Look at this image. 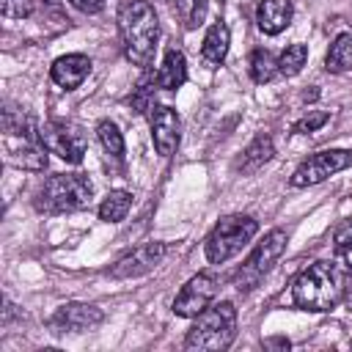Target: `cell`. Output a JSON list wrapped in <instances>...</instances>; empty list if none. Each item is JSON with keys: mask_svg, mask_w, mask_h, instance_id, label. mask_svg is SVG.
I'll list each match as a JSON object with an SVG mask.
<instances>
[{"mask_svg": "<svg viewBox=\"0 0 352 352\" xmlns=\"http://www.w3.org/2000/svg\"><path fill=\"white\" fill-rule=\"evenodd\" d=\"M258 231V223L250 217V214H228L223 217L212 234L206 236V258L212 264H223L228 261L231 256H236Z\"/></svg>", "mask_w": 352, "mask_h": 352, "instance_id": "5", "label": "cell"}, {"mask_svg": "<svg viewBox=\"0 0 352 352\" xmlns=\"http://www.w3.org/2000/svg\"><path fill=\"white\" fill-rule=\"evenodd\" d=\"M234 336H236V308L231 302H214L195 316L192 327L184 336V346L201 352H220L231 346Z\"/></svg>", "mask_w": 352, "mask_h": 352, "instance_id": "3", "label": "cell"}, {"mask_svg": "<svg viewBox=\"0 0 352 352\" xmlns=\"http://www.w3.org/2000/svg\"><path fill=\"white\" fill-rule=\"evenodd\" d=\"M151 140L160 157H170L179 146V116L173 107L162 104L151 113Z\"/></svg>", "mask_w": 352, "mask_h": 352, "instance_id": "13", "label": "cell"}, {"mask_svg": "<svg viewBox=\"0 0 352 352\" xmlns=\"http://www.w3.org/2000/svg\"><path fill=\"white\" fill-rule=\"evenodd\" d=\"M305 60H308V47H305V44H289V47L280 52V58H278V72H280L283 77H294V74L302 72Z\"/></svg>", "mask_w": 352, "mask_h": 352, "instance_id": "21", "label": "cell"}, {"mask_svg": "<svg viewBox=\"0 0 352 352\" xmlns=\"http://www.w3.org/2000/svg\"><path fill=\"white\" fill-rule=\"evenodd\" d=\"M341 253H344V264L352 270V245H346V248H341Z\"/></svg>", "mask_w": 352, "mask_h": 352, "instance_id": "29", "label": "cell"}, {"mask_svg": "<svg viewBox=\"0 0 352 352\" xmlns=\"http://www.w3.org/2000/svg\"><path fill=\"white\" fill-rule=\"evenodd\" d=\"M16 140L19 143H14L11 135H6V160H8V165L22 168V170L41 173L47 168V146L41 143L38 129L36 132H28V135H22Z\"/></svg>", "mask_w": 352, "mask_h": 352, "instance_id": "11", "label": "cell"}, {"mask_svg": "<svg viewBox=\"0 0 352 352\" xmlns=\"http://www.w3.org/2000/svg\"><path fill=\"white\" fill-rule=\"evenodd\" d=\"M91 72V58L88 55H80V52H69V55H60L52 66H50V77L55 85L72 91L77 88Z\"/></svg>", "mask_w": 352, "mask_h": 352, "instance_id": "14", "label": "cell"}, {"mask_svg": "<svg viewBox=\"0 0 352 352\" xmlns=\"http://www.w3.org/2000/svg\"><path fill=\"white\" fill-rule=\"evenodd\" d=\"M38 135H41V143L47 146L50 154H58L60 160L77 165L82 162V154H85V135L74 126V124H66V121H47L44 126H38Z\"/></svg>", "mask_w": 352, "mask_h": 352, "instance_id": "8", "label": "cell"}, {"mask_svg": "<svg viewBox=\"0 0 352 352\" xmlns=\"http://www.w3.org/2000/svg\"><path fill=\"white\" fill-rule=\"evenodd\" d=\"M330 121V113H324V110H311L308 116H302L297 124H294V132L297 135H308V132H316L319 126H324Z\"/></svg>", "mask_w": 352, "mask_h": 352, "instance_id": "26", "label": "cell"}, {"mask_svg": "<svg viewBox=\"0 0 352 352\" xmlns=\"http://www.w3.org/2000/svg\"><path fill=\"white\" fill-rule=\"evenodd\" d=\"M333 245H336L338 250L346 248V245H352V217L338 223V228L333 231Z\"/></svg>", "mask_w": 352, "mask_h": 352, "instance_id": "27", "label": "cell"}, {"mask_svg": "<svg viewBox=\"0 0 352 352\" xmlns=\"http://www.w3.org/2000/svg\"><path fill=\"white\" fill-rule=\"evenodd\" d=\"M116 19L126 60L140 69H148L160 41V19L154 6L146 0H121Z\"/></svg>", "mask_w": 352, "mask_h": 352, "instance_id": "2", "label": "cell"}, {"mask_svg": "<svg viewBox=\"0 0 352 352\" xmlns=\"http://www.w3.org/2000/svg\"><path fill=\"white\" fill-rule=\"evenodd\" d=\"M74 8L85 11V14H99L104 8V0H69Z\"/></svg>", "mask_w": 352, "mask_h": 352, "instance_id": "28", "label": "cell"}, {"mask_svg": "<svg viewBox=\"0 0 352 352\" xmlns=\"http://www.w3.org/2000/svg\"><path fill=\"white\" fill-rule=\"evenodd\" d=\"M96 135H99L102 148H104L110 157H116V160L124 157V138H121V132H118V126H116L113 121H99Z\"/></svg>", "mask_w": 352, "mask_h": 352, "instance_id": "23", "label": "cell"}, {"mask_svg": "<svg viewBox=\"0 0 352 352\" xmlns=\"http://www.w3.org/2000/svg\"><path fill=\"white\" fill-rule=\"evenodd\" d=\"M187 80V60L179 50H168L162 58V66L157 72V88L162 91H176Z\"/></svg>", "mask_w": 352, "mask_h": 352, "instance_id": "17", "label": "cell"}, {"mask_svg": "<svg viewBox=\"0 0 352 352\" xmlns=\"http://www.w3.org/2000/svg\"><path fill=\"white\" fill-rule=\"evenodd\" d=\"M129 206H132V195L126 190H110L104 195V201L99 204V217L104 223H118V220L126 217Z\"/></svg>", "mask_w": 352, "mask_h": 352, "instance_id": "20", "label": "cell"}, {"mask_svg": "<svg viewBox=\"0 0 352 352\" xmlns=\"http://www.w3.org/2000/svg\"><path fill=\"white\" fill-rule=\"evenodd\" d=\"M214 294H217V278H214L212 272H198V275H192V278L182 286V292L176 294V300H173V314H176V316H184V319H195L204 308L212 305Z\"/></svg>", "mask_w": 352, "mask_h": 352, "instance_id": "9", "label": "cell"}, {"mask_svg": "<svg viewBox=\"0 0 352 352\" xmlns=\"http://www.w3.org/2000/svg\"><path fill=\"white\" fill-rule=\"evenodd\" d=\"M292 16H294L292 0H261L256 8V25L267 36H278L280 30H286L292 25Z\"/></svg>", "mask_w": 352, "mask_h": 352, "instance_id": "15", "label": "cell"}, {"mask_svg": "<svg viewBox=\"0 0 352 352\" xmlns=\"http://www.w3.org/2000/svg\"><path fill=\"white\" fill-rule=\"evenodd\" d=\"M286 231H280V228H272V231H267L264 234V239L253 248V253L245 258V264L236 270V286L239 289H253L270 270H272V264L280 258V253L286 250Z\"/></svg>", "mask_w": 352, "mask_h": 352, "instance_id": "6", "label": "cell"}, {"mask_svg": "<svg viewBox=\"0 0 352 352\" xmlns=\"http://www.w3.org/2000/svg\"><path fill=\"white\" fill-rule=\"evenodd\" d=\"M272 154H275L272 138H270L267 132H258V135L245 146V151H242V157H239V162H236V170L253 173V170H258L264 162H270Z\"/></svg>", "mask_w": 352, "mask_h": 352, "instance_id": "16", "label": "cell"}, {"mask_svg": "<svg viewBox=\"0 0 352 352\" xmlns=\"http://www.w3.org/2000/svg\"><path fill=\"white\" fill-rule=\"evenodd\" d=\"M165 250H168L165 242H143V245H138L135 250H129L126 256H121V258L110 267V278H118V280H124V278H138V275L154 270V267L160 264V258L165 256Z\"/></svg>", "mask_w": 352, "mask_h": 352, "instance_id": "12", "label": "cell"}, {"mask_svg": "<svg viewBox=\"0 0 352 352\" xmlns=\"http://www.w3.org/2000/svg\"><path fill=\"white\" fill-rule=\"evenodd\" d=\"M176 11H179V19L184 22V28L195 30L206 19V0H176Z\"/></svg>", "mask_w": 352, "mask_h": 352, "instance_id": "24", "label": "cell"}, {"mask_svg": "<svg viewBox=\"0 0 352 352\" xmlns=\"http://www.w3.org/2000/svg\"><path fill=\"white\" fill-rule=\"evenodd\" d=\"M349 292V267H341L336 261H314L292 283L294 305L302 311H333Z\"/></svg>", "mask_w": 352, "mask_h": 352, "instance_id": "1", "label": "cell"}, {"mask_svg": "<svg viewBox=\"0 0 352 352\" xmlns=\"http://www.w3.org/2000/svg\"><path fill=\"white\" fill-rule=\"evenodd\" d=\"M275 74H278V60L272 58V52L256 50V52L250 55V77H253V82L264 85V82H270Z\"/></svg>", "mask_w": 352, "mask_h": 352, "instance_id": "22", "label": "cell"}, {"mask_svg": "<svg viewBox=\"0 0 352 352\" xmlns=\"http://www.w3.org/2000/svg\"><path fill=\"white\" fill-rule=\"evenodd\" d=\"M102 322H104L102 308L88 305V302H66L50 316L47 324L55 336H66V333H88L99 327Z\"/></svg>", "mask_w": 352, "mask_h": 352, "instance_id": "10", "label": "cell"}, {"mask_svg": "<svg viewBox=\"0 0 352 352\" xmlns=\"http://www.w3.org/2000/svg\"><path fill=\"white\" fill-rule=\"evenodd\" d=\"M94 187L82 173H55L36 192V209L44 214H66L91 204Z\"/></svg>", "mask_w": 352, "mask_h": 352, "instance_id": "4", "label": "cell"}, {"mask_svg": "<svg viewBox=\"0 0 352 352\" xmlns=\"http://www.w3.org/2000/svg\"><path fill=\"white\" fill-rule=\"evenodd\" d=\"M33 0H0V11L6 19H28L33 14Z\"/></svg>", "mask_w": 352, "mask_h": 352, "instance_id": "25", "label": "cell"}, {"mask_svg": "<svg viewBox=\"0 0 352 352\" xmlns=\"http://www.w3.org/2000/svg\"><path fill=\"white\" fill-rule=\"evenodd\" d=\"M324 69L333 74H344L346 69H352V33H341L333 38L324 58Z\"/></svg>", "mask_w": 352, "mask_h": 352, "instance_id": "19", "label": "cell"}, {"mask_svg": "<svg viewBox=\"0 0 352 352\" xmlns=\"http://www.w3.org/2000/svg\"><path fill=\"white\" fill-rule=\"evenodd\" d=\"M352 165V151L346 148H324L314 157H308L305 162L297 165V170L292 173V187H311L324 182L327 176L344 170Z\"/></svg>", "mask_w": 352, "mask_h": 352, "instance_id": "7", "label": "cell"}, {"mask_svg": "<svg viewBox=\"0 0 352 352\" xmlns=\"http://www.w3.org/2000/svg\"><path fill=\"white\" fill-rule=\"evenodd\" d=\"M228 44H231V33L226 28V22H214L206 36H204V44H201V55L209 66H220L228 55Z\"/></svg>", "mask_w": 352, "mask_h": 352, "instance_id": "18", "label": "cell"}]
</instances>
